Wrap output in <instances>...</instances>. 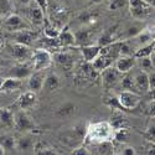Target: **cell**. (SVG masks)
Masks as SVG:
<instances>
[{
	"mask_svg": "<svg viewBox=\"0 0 155 155\" xmlns=\"http://www.w3.org/2000/svg\"><path fill=\"white\" fill-rule=\"evenodd\" d=\"M114 129L109 124V122H94L88 124L86 128L84 141L89 144H98L102 141L113 140Z\"/></svg>",
	"mask_w": 155,
	"mask_h": 155,
	"instance_id": "obj_1",
	"label": "cell"
},
{
	"mask_svg": "<svg viewBox=\"0 0 155 155\" xmlns=\"http://www.w3.org/2000/svg\"><path fill=\"white\" fill-rule=\"evenodd\" d=\"M129 12L133 16V19L138 21H143L150 18L154 12V6L149 5L143 0H128Z\"/></svg>",
	"mask_w": 155,
	"mask_h": 155,
	"instance_id": "obj_2",
	"label": "cell"
},
{
	"mask_svg": "<svg viewBox=\"0 0 155 155\" xmlns=\"http://www.w3.org/2000/svg\"><path fill=\"white\" fill-rule=\"evenodd\" d=\"M32 60V68L34 71H42L51 66L52 63V54L45 48H36L31 54Z\"/></svg>",
	"mask_w": 155,
	"mask_h": 155,
	"instance_id": "obj_3",
	"label": "cell"
},
{
	"mask_svg": "<svg viewBox=\"0 0 155 155\" xmlns=\"http://www.w3.org/2000/svg\"><path fill=\"white\" fill-rule=\"evenodd\" d=\"M117 98L123 110H133L140 103V96L137 92L129 91V89H123L117 96Z\"/></svg>",
	"mask_w": 155,
	"mask_h": 155,
	"instance_id": "obj_4",
	"label": "cell"
},
{
	"mask_svg": "<svg viewBox=\"0 0 155 155\" xmlns=\"http://www.w3.org/2000/svg\"><path fill=\"white\" fill-rule=\"evenodd\" d=\"M86 128L83 124H77L73 127L71 130L66 132L62 137V141H64L70 147H78V144L82 140H84V134H86Z\"/></svg>",
	"mask_w": 155,
	"mask_h": 155,
	"instance_id": "obj_5",
	"label": "cell"
},
{
	"mask_svg": "<svg viewBox=\"0 0 155 155\" xmlns=\"http://www.w3.org/2000/svg\"><path fill=\"white\" fill-rule=\"evenodd\" d=\"M14 127L18 132L26 133V132H30L32 129H35V123L26 112L20 110L14 115Z\"/></svg>",
	"mask_w": 155,
	"mask_h": 155,
	"instance_id": "obj_6",
	"label": "cell"
},
{
	"mask_svg": "<svg viewBox=\"0 0 155 155\" xmlns=\"http://www.w3.org/2000/svg\"><path fill=\"white\" fill-rule=\"evenodd\" d=\"M68 19V11L66 8H63L61 5H55L51 9L50 16H48V21L51 24H54L57 29H62L67 22Z\"/></svg>",
	"mask_w": 155,
	"mask_h": 155,
	"instance_id": "obj_7",
	"label": "cell"
},
{
	"mask_svg": "<svg viewBox=\"0 0 155 155\" xmlns=\"http://www.w3.org/2000/svg\"><path fill=\"white\" fill-rule=\"evenodd\" d=\"M101 73H102V84L104 86V88H107V89L114 88L115 86L120 82L122 77H123V73L118 72L113 66L106 68L104 71H102Z\"/></svg>",
	"mask_w": 155,
	"mask_h": 155,
	"instance_id": "obj_8",
	"label": "cell"
},
{
	"mask_svg": "<svg viewBox=\"0 0 155 155\" xmlns=\"http://www.w3.org/2000/svg\"><path fill=\"white\" fill-rule=\"evenodd\" d=\"M32 72V64H29L28 62H18L9 70L8 77H12V78H18L22 81L24 78H29Z\"/></svg>",
	"mask_w": 155,
	"mask_h": 155,
	"instance_id": "obj_9",
	"label": "cell"
},
{
	"mask_svg": "<svg viewBox=\"0 0 155 155\" xmlns=\"http://www.w3.org/2000/svg\"><path fill=\"white\" fill-rule=\"evenodd\" d=\"M9 54L12 56V58H15L18 62H26V60L31 56V50L30 46H25L19 42H12L8 46Z\"/></svg>",
	"mask_w": 155,
	"mask_h": 155,
	"instance_id": "obj_10",
	"label": "cell"
},
{
	"mask_svg": "<svg viewBox=\"0 0 155 155\" xmlns=\"http://www.w3.org/2000/svg\"><path fill=\"white\" fill-rule=\"evenodd\" d=\"M3 26L5 30L11 31V32L24 30V29H29V25L26 24V21L18 14H10L9 16H6L3 21Z\"/></svg>",
	"mask_w": 155,
	"mask_h": 155,
	"instance_id": "obj_11",
	"label": "cell"
},
{
	"mask_svg": "<svg viewBox=\"0 0 155 155\" xmlns=\"http://www.w3.org/2000/svg\"><path fill=\"white\" fill-rule=\"evenodd\" d=\"M67 47H63V51L57 50L55 55L52 56V58H55V61L57 62V64H60L61 67H63L66 71H70L73 68V55L70 54L68 51H66Z\"/></svg>",
	"mask_w": 155,
	"mask_h": 155,
	"instance_id": "obj_12",
	"label": "cell"
},
{
	"mask_svg": "<svg viewBox=\"0 0 155 155\" xmlns=\"http://www.w3.org/2000/svg\"><path fill=\"white\" fill-rule=\"evenodd\" d=\"M118 29V25H114V26H110L109 29L104 30L103 31V34L98 37V40H97V45L101 46V47H104V46H108L115 41H120L119 40V36L117 35V30Z\"/></svg>",
	"mask_w": 155,
	"mask_h": 155,
	"instance_id": "obj_13",
	"label": "cell"
},
{
	"mask_svg": "<svg viewBox=\"0 0 155 155\" xmlns=\"http://www.w3.org/2000/svg\"><path fill=\"white\" fill-rule=\"evenodd\" d=\"M135 63H137V60L134 58V56H119L114 61V68L124 74L130 72L132 68L135 66Z\"/></svg>",
	"mask_w": 155,
	"mask_h": 155,
	"instance_id": "obj_14",
	"label": "cell"
},
{
	"mask_svg": "<svg viewBox=\"0 0 155 155\" xmlns=\"http://www.w3.org/2000/svg\"><path fill=\"white\" fill-rule=\"evenodd\" d=\"M14 37H15V42L22 44L25 46H30L32 42H35V40H37V32L30 29H24L15 31Z\"/></svg>",
	"mask_w": 155,
	"mask_h": 155,
	"instance_id": "obj_15",
	"label": "cell"
},
{
	"mask_svg": "<svg viewBox=\"0 0 155 155\" xmlns=\"http://www.w3.org/2000/svg\"><path fill=\"white\" fill-rule=\"evenodd\" d=\"M74 35V41L77 46H87V45H93V38H94V31L91 29H82L78 30Z\"/></svg>",
	"mask_w": 155,
	"mask_h": 155,
	"instance_id": "obj_16",
	"label": "cell"
},
{
	"mask_svg": "<svg viewBox=\"0 0 155 155\" xmlns=\"http://www.w3.org/2000/svg\"><path fill=\"white\" fill-rule=\"evenodd\" d=\"M36 102H37V96L32 91L24 92L22 94H20L18 97V104H19V107H20L21 110L31 109L32 107H35Z\"/></svg>",
	"mask_w": 155,
	"mask_h": 155,
	"instance_id": "obj_17",
	"label": "cell"
},
{
	"mask_svg": "<svg viewBox=\"0 0 155 155\" xmlns=\"http://www.w3.org/2000/svg\"><path fill=\"white\" fill-rule=\"evenodd\" d=\"M45 70L42 71H34L31 73V76L29 77V88H30V91L37 93V92H40L42 87H44V80H45Z\"/></svg>",
	"mask_w": 155,
	"mask_h": 155,
	"instance_id": "obj_18",
	"label": "cell"
},
{
	"mask_svg": "<svg viewBox=\"0 0 155 155\" xmlns=\"http://www.w3.org/2000/svg\"><path fill=\"white\" fill-rule=\"evenodd\" d=\"M91 63H92L93 70H94L97 73H101L102 71H104L106 68L110 67L112 64L114 63V60H113L112 57H109L108 55H106V54L99 52V55H98Z\"/></svg>",
	"mask_w": 155,
	"mask_h": 155,
	"instance_id": "obj_19",
	"label": "cell"
},
{
	"mask_svg": "<svg viewBox=\"0 0 155 155\" xmlns=\"http://www.w3.org/2000/svg\"><path fill=\"white\" fill-rule=\"evenodd\" d=\"M134 77V88L139 93H148L149 91V80L148 73L144 71H139Z\"/></svg>",
	"mask_w": 155,
	"mask_h": 155,
	"instance_id": "obj_20",
	"label": "cell"
},
{
	"mask_svg": "<svg viewBox=\"0 0 155 155\" xmlns=\"http://www.w3.org/2000/svg\"><path fill=\"white\" fill-rule=\"evenodd\" d=\"M28 18L31 21L34 26H42L44 20H45V14L41 11V9L38 8L36 4L30 5L28 9Z\"/></svg>",
	"mask_w": 155,
	"mask_h": 155,
	"instance_id": "obj_21",
	"label": "cell"
},
{
	"mask_svg": "<svg viewBox=\"0 0 155 155\" xmlns=\"http://www.w3.org/2000/svg\"><path fill=\"white\" fill-rule=\"evenodd\" d=\"M61 47H71V46H76V41H74V35L68 30V26L64 25V26L60 30V34L57 36Z\"/></svg>",
	"mask_w": 155,
	"mask_h": 155,
	"instance_id": "obj_22",
	"label": "cell"
},
{
	"mask_svg": "<svg viewBox=\"0 0 155 155\" xmlns=\"http://www.w3.org/2000/svg\"><path fill=\"white\" fill-rule=\"evenodd\" d=\"M81 54L83 56L84 62H92L101 52V46L98 45H87V46H81Z\"/></svg>",
	"mask_w": 155,
	"mask_h": 155,
	"instance_id": "obj_23",
	"label": "cell"
},
{
	"mask_svg": "<svg viewBox=\"0 0 155 155\" xmlns=\"http://www.w3.org/2000/svg\"><path fill=\"white\" fill-rule=\"evenodd\" d=\"M21 80L18 78H12V77H6L3 82V86L0 88V91L3 92H18L21 88Z\"/></svg>",
	"mask_w": 155,
	"mask_h": 155,
	"instance_id": "obj_24",
	"label": "cell"
},
{
	"mask_svg": "<svg viewBox=\"0 0 155 155\" xmlns=\"http://www.w3.org/2000/svg\"><path fill=\"white\" fill-rule=\"evenodd\" d=\"M97 18H98V12L96 10L87 9L84 11H82L77 19H78V21L83 25H92L97 21Z\"/></svg>",
	"mask_w": 155,
	"mask_h": 155,
	"instance_id": "obj_25",
	"label": "cell"
},
{
	"mask_svg": "<svg viewBox=\"0 0 155 155\" xmlns=\"http://www.w3.org/2000/svg\"><path fill=\"white\" fill-rule=\"evenodd\" d=\"M60 87V77L54 73V72H50L48 74L45 76V80H44V87L47 91H55Z\"/></svg>",
	"mask_w": 155,
	"mask_h": 155,
	"instance_id": "obj_26",
	"label": "cell"
},
{
	"mask_svg": "<svg viewBox=\"0 0 155 155\" xmlns=\"http://www.w3.org/2000/svg\"><path fill=\"white\" fill-rule=\"evenodd\" d=\"M154 46H155V42L151 41L147 45H143L135 50V52L133 54L134 58H143V57H150V55L154 52Z\"/></svg>",
	"mask_w": 155,
	"mask_h": 155,
	"instance_id": "obj_27",
	"label": "cell"
},
{
	"mask_svg": "<svg viewBox=\"0 0 155 155\" xmlns=\"http://www.w3.org/2000/svg\"><path fill=\"white\" fill-rule=\"evenodd\" d=\"M109 124L112 125V128L114 129H120V128H128V122L125 119V117L120 113V112H115L109 120Z\"/></svg>",
	"mask_w": 155,
	"mask_h": 155,
	"instance_id": "obj_28",
	"label": "cell"
},
{
	"mask_svg": "<svg viewBox=\"0 0 155 155\" xmlns=\"http://www.w3.org/2000/svg\"><path fill=\"white\" fill-rule=\"evenodd\" d=\"M42 25H44V35H45L46 37L56 38V37L58 36V34H60V29H57L54 24H51V22L48 21V19L45 18Z\"/></svg>",
	"mask_w": 155,
	"mask_h": 155,
	"instance_id": "obj_29",
	"label": "cell"
},
{
	"mask_svg": "<svg viewBox=\"0 0 155 155\" xmlns=\"http://www.w3.org/2000/svg\"><path fill=\"white\" fill-rule=\"evenodd\" d=\"M0 123L8 127L14 125V114L9 108H0Z\"/></svg>",
	"mask_w": 155,
	"mask_h": 155,
	"instance_id": "obj_30",
	"label": "cell"
},
{
	"mask_svg": "<svg viewBox=\"0 0 155 155\" xmlns=\"http://www.w3.org/2000/svg\"><path fill=\"white\" fill-rule=\"evenodd\" d=\"M96 148H97V154L98 155H112L113 154V143L112 140H108V141H102V143H98V144H94Z\"/></svg>",
	"mask_w": 155,
	"mask_h": 155,
	"instance_id": "obj_31",
	"label": "cell"
},
{
	"mask_svg": "<svg viewBox=\"0 0 155 155\" xmlns=\"http://www.w3.org/2000/svg\"><path fill=\"white\" fill-rule=\"evenodd\" d=\"M138 62V66L140 67V71H144L147 73L154 71V62L149 57H143V58H135Z\"/></svg>",
	"mask_w": 155,
	"mask_h": 155,
	"instance_id": "obj_32",
	"label": "cell"
},
{
	"mask_svg": "<svg viewBox=\"0 0 155 155\" xmlns=\"http://www.w3.org/2000/svg\"><path fill=\"white\" fill-rule=\"evenodd\" d=\"M16 148L19 150H30L34 148V140L30 137H21L16 140Z\"/></svg>",
	"mask_w": 155,
	"mask_h": 155,
	"instance_id": "obj_33",
	"label": "cell"
},
{
	"mask_svg": "<svg viewBox=\"0 0 155 155\" xmlns=\"http://www.w3.org/2000/svg\"><path fill=\"white\" fill-rule=\"evenodd\" d=\"M0 145L5 150H12L16 148V139L10 135H4L0 138Z\"/></svg>",
	"mask_w": 155,
	"mask_h": 155,
	"instance_id": "obj_34",
	"label": "cell"
},
{
	"mask_svg": "<svg viewBox=\"0 0 155 155\" xmlns=\"http://www.w3.org/2000/svg\"><path fill=\"white\" fill-rule=\"evenodd\" d=\"M119 83H120V86H122L123 89H129V91H133V88H134V77H133V74H130V72L124 73Z\"/></svg>",
	"mask_w": 155,
	"mask_h": 155,
	"instance_id": "obj_35",
	"label": "cell"
},
{
	"mask_svg": "<svg viewBox=\"0 0 155 155\" xmlns=\"http://www.w3.org/2000/svg\"><path fill=\"white\" fill-rule=\"evenodd\" d=\"M128 138H129L128 128H120V129H115V130H114L113 140L118 141V143H125Z\"/></svg>",
	"mask_w": 155,
	"mask_h": 155,
	"instance_id": "obj_36",
	"label": "cell"
},
{
	"mask_svg": "<svg viewBox=\"0 0 155 155\" xmlns=\"http://www.w3.org/2000/svg\"><path fill=\"white\" fill-rule=\"evenodd\" d=\"M74 112H76V106L73 103H66V104H63L62 107L58 108L57 114L60 117H68V115H72Z\"/></svg>",
	"mask_w": 155,
	"mask_h": 155,
	"instance_id": "obj_37",
	"label": "cell"
},
{
	"mask_svg": "<svg viewBox=\"0 0 155 155\" xmlns=\"http://www.w3.org/2000/svg\"><path fill=\"white\" fill-rule=\"evenodd\" d=\"M103 102L106 103V104L110 108V109H115V110H123V108L120 107V104H119V102H118V98L115 97L114 94L112 96V94H109V96H107V97H104L103 98Z\"/></svg>",
	"mask_w": 155,
	"mask_h": 155,
	"instance_id": "obj_38",
	"label": "cell"
},
{
	"mask_svg": "<svg viewBox=\"0 0 155 155\" xmlns=\"http://www.w3.org/2000/svg\"><path fill=\"white\" fill-rule=\"evenodd\" d=\"M144 137L148 141H150V143H154V138H155V125H154V118L153 120H150L147 130L144 132Z\"/></svg>",
	"mask_w": 155,
	"mask_h": 155,
	"instance_id": "obj_39",
	"label": "cell"
},
{
	"mask_svg": "<svg viewBox=\"0 0 155 155\" xmlns=\"http://www.w3.org/2000/svg\"><path fill=\"white\" fill-rule=\"evenodd\" d=\"M36 155H58L57 151L50 147H36Z\"/></svg>",
	"mask_w": 155,
	"mask_h": 155,
	"instance_id": "obj_40",
	"label": "cell"
},
{
	"mask_svg": "<svg viewBox=\"0 0 155 155\" xmlns=\"http://www.w3.org/2000/svg\"><path fill=\"white\" fill-rule=\"evenodd\" d=\"M144 28L143 26H130V28H128L127 30H125V35H124V37L125 38H133L134 36H137L141 30H143Z\"/></svg>",
	"mask_w": 155,
	"mask_h": 155,
	"instance_id": "obj_41",
	"label": "cell"
},
{
	"mask_svg": "<svg viewBox=\"0 0 155 155\" xmlns=\"http://www.w3.org/2000/svg\"><path fill=\"white\" fill-rule=\"evenodd\" d=\"M148 80H149V91H148V93L154 96V91H155V73H154V71L148 73Z\"/></svg>",
	"mask_w": 155,
	"mask_h": 155,
	"instance_id": "obj_42",
	"label": "cell"
},
{
	"mask_svg": "<svg viewBox=\"0 0 155 155\" xmlns=\"http://www.w3.org/2000/svg\"><path fill=\"white\" fill-rule=\"evenodd\" d=\"M125 5V0H112L109 4V10H119Z\"/></svg>",
	"mask_w": 155,
	"mask_h": 155,
	"instance_id": "obj_43",
	"label": "cell"
},
{
	"mask_svg": "<svg viewBox=\"0 0 155 155\" xmlns=\"http://www.w3.org/2000/svg\"><path fill=\"white\" fill-rule=\"evenodd\" d=\"M72 155H91V153H89V150L86 147L80 145L74 148V150L72 151Z\"/></svg>",
	"mask_w": 155,
	"mask_h": 155,
	"instance_id": "obj_44",
	"label": "cell"
},
{
	"mask_svg": "<svg viewBox=\"0 0 155 155\" xmlns=\"http://www.w3.org/2000/svg\"><path fill=\"white\" fill-rule=\"evenodd\" d=\"M35 4L41 9V11L44 14H46L47 10H48V2L47 0H35Z\"/></svg>",
	"mask_w": 155,
	"mask_h": 155,
	"instance_id": "obj_45",
	"label": "cell"
},
{
	"mask_svg": "<svg viewBox=\"0 0 155 155\" xmlns=\"http://www.w3.org/2000/svg\"><path fill=\"white\" fill-rule=\"evenodd\" d=\"M122 155H137V153H135V149H134V148H132V147H127V148L123 149Z\"/></svg>",
	"mask_w": 155,
	"mask_h": 155,
	"instance_id": "obj_46",
	"label": "cell"
},
{
	"mask_svg": "<svg viewBox=\"0 0 155 155\" xmlns=\"http://www.w3.org/2000/svg\"><path fill=\"white\" fill-rule=\"evenodd\" d=\"M5 46V35H4V31L0 30V51H2Z\"/></svg>",
	"mask_w": 155,
	"mask_h": 155,
	"instance_id": "obj_47",
	"label": "cell"
},
{
	"mask_svg": "<svg viewBox=\"0 0 155 155\" xmlns=\"http://www.w3.org/2000/svg\"><path fill=\"white\" fill-rule=\"evenodd\" d=\"M15 2L18 4H20V5H29L31 0H15Z\"/></svg>",
	"mask_w": 155,
	"mask_h": 155,
	"instance_id": "obj_48",
	"label": "cell"
},
{
	"mask_svg": "<svg viewBox=\"0 0 155 155\" xmlns=\"http://www.w3.org/2000/svg\"><path fill=\"white\" fill-rule=\"evenodd\" d=\"M147 155H155V149H154V145H153L151 148H149V150H148Z\"/></svg>",
	"mask_w": 155,
	"mask_h": 155,
	"instance_id": "obj_49",
	"label": "cell"
},
{
	"mask_svg": "<svg viewBox=\"0 0 155 155\" xmlns=\"http://www.w3.org/2000/svg\"><path fill=\"white\" fill-rule=\"evenodd\" d=\"M91 3H93V4H99V3H102V2H104V0H89Z\"/></svg>",
	"mask_w": 155,
	"mask_h": 155,
	"instance_id": "obj_50",
	"label": "cell"
},
{
	"mask_svg": "<svg viewBox=\"0 0 155 155\" xmlns=\"http://www.w3.org/2000/svg\"><path fill=\"white\" fill-rule=\"evenodd\" d=\"M143 2H145V3H148L149 5H153V6H154V0H143Z\"/></svg>",
	"mask_w": 155,
	"mask_h": 155,
	"instance_id": "obj_51",
	"label": "cell"
},
{
	"mask_svg": "<svg viewBox=\"0 0 155 155\" xmlns=\"http://www.w3.org/2000/svg\"><path fill=\"white\" fill-rule=\"evenodd\" d=\"M0 155H5V149L0 145Z\"/></svg>",
	"mask_w": 155,
	"mask_h": 155,
	"instance_id": "obj_52",
	"label": "cell"
},
{
	"mask_svg": "<svg viewBox=\"0 0 155 155\" xmlns=\"http://www.w3.org/2000/svg\"><path fill=\"white\" fill-rule=\"evenodd\" d=\"M3 82H4V80L0 77V88H2V86H3Z\"/></svg>",
	"mask_w": 155,
	"mask_h": 155,
	"instance_id": "obj_53",
	"label": "cell"
},
{
	"mask_svg": "<svg viewBox=\"0 0 155 155\" xmlns=\"http://www.w3.org/2000/svg\"><path fill=\"white\" fill-rule=\"evenodd\" d=\"M3 67V62H2V60H0V68Z\"/></svg>",
	"mask_w": 155,
	"mask_h": 155,
	"instance_id": "obj_54",
	"label": "cell"
},
{
	"mask_svg": "<svg viewBox=\"0 0 155 155\" xmlns=\"http://www.w3.org/2000/svg\"><path fill=\"white\" fill-rule=\"evenodd\" d=\"M3 24V20H2V16H0V25H2Z\"/></svg>",
	"mask_w": 155,
	"mask_h": 155,
	"instance_id": "obj_55",
	"label": "cell"
},
{
	"mask_svg": "<svg viewBox=\"0 0 155 155\" xmlns=\"http://www.w3.org/2000/svg\"><path fill=\"white\" fill-rule=\"evenodd\" d=\"M4 2H8V0H0V3H4Z\"/></svg>",
	"mask_w": 155,
	"mask_h": 155,
	"instance_id": "obj_56",
	"label": "cell"
},
{
	"mask_svg": "<svg viewBox=\"0 0 155 155\" xmlns=\"http://www.w3.org/2000/svg\"><path fill=\"white\" fill-rule=\"evenodd\" d=\"M112 155H118V154H114V153H113V154H112Z\"/></svg>",
	"mask_w": 155,
	"mask_h": 155,
	"instance_id": "obj_57",
	"label": "cell"
},
{
	"mask_svg": "<svg viewBox=\"0 0 155 155\" xmlns=\"http://www.w3.org/2000/svg\"><path fill=\"white\" fill-rule=\"evenodd\" d=\"M10 2H11V0H10Z\"/></svg>",
	"mask_w": 155,
	"mask_h": 155,
	"instance_id": "obj_58",
	"label": "cell"
}]
</instances>
